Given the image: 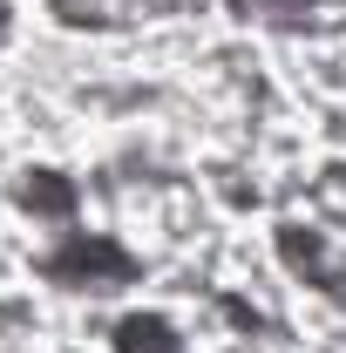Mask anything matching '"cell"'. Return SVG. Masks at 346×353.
I'll use <instances>...</instances> for the list:
<instances>
[{"label":"cell","mask_w":346,"mask_h":353,"mask_svg":"<svg viewBox=\"0 0 346 353\" xmlns=\"http://www.w3.org/2000/svg\"><path fill=\"white\" fill-rule=\"evenodd\" d=\"M116 347H123V353H183V347L170 340V326H163V319H123Z\"/></svg>","instance_id":"6da1fadb"}]
</instances>
